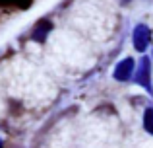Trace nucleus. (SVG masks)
I'll use <instances>...</instances> for the list:
<instances>
[{
  "instance_id": "39448f33",
  "label": "nucleus",
  "mask_w": 153,
  "mask_h": 148,
  "mask_svg": "<svg viewBox=\"0 0 153 148\" xmlns=\"http://www.w3.org/2000/svg\"><path fill=\"white\" fill-rule=\"evenodd\" d=\"M143 127H146L147 133L153 134V109L146 111V115H143Z\"/></svg>"
},
{
  "instance_id": "20e7f679",
  "label": "nucleus",
  "mask_w": 153,
  "mask_h": 148,
  "mask_svg": "<svg viewBox=\"0 0 153 148\" xmlns=\"http://www.w3.org/2000/svg\"><path fill=\"white\" fill-rule=\"evenodd\" d=\"M51 29H52V23L49 22V20H41V22L35 26V29H33V39L35 41H45Z\"/></svg>"
},
{
  "instance_id": "423d86ee",
  "label": "nucleus",
  "mask_w": 153,
  "mask_h": 148,
  "mask_svg": "<svg viewBox=\"0 0 153 148\" xmlns=\"http://www.w3.org/2000/svg\"><path fill=\"white\" fill-rule=\"evenodd\" d=\"M0 148H2V140H0Z\"/></svg>"
},
{
  "instance_id": "7ed1b4c3",
  "label": "nucleus",
  "mask_w": 153,
  "mask_h": 148,
  "mask_svg": "<svg viewBox=\"0 0 153 148\" xmlns=\"http://www.w3.org/2000/svg\"><path fill=\"white\" fill-rule=\"evenodd\" d=\"M132 74H134V61H132V59L120 61V65L114 68V78L120 80V82H126Z\"/></svg>"
},
{
  "instance_id": "f03ea898",
  "label": "nucleus",
  "mask_w": 153,
  "mask_h": 148,
  "mask_svg": "<svg viewBox=\"0 0 153 148\" xmlns=\"http://www.w3.org/2000/svg\"><path fill=\"white\" fill-rule=\"evenodd\" d=\"M132 39H134V47L136 51H146L147 45L151 43V29L147 26H143V23H138V26L134 27V33H132Z\"/></svg>"
},
{
  "instance_id": "f257e3e1",
  "label": "nucleus",
  "mask_w": 153,
  "mask_h": 148,
  "mask_svg": "<svg viewBox=\"0 0 153 148\" xmlns=\"http://www.w3.org/2000/svg\"><path fill=\"white\" fill-rule=\"evenodd\" d=\"M134 82L140 84L142 88H146L147 92H153V86H151V62L147 57H143L140 61L138 68H136V76H134Z\"/></svg>"
},
{
  "instance_id": "0eeeda50",
  "label": "nucleus",
  "mask_w": 153,
  "mask_h": 148,
  "mask_svg": "<svg viewBox=\"0 0 153 148\" xmlns=\"http://www.w3.org/2000/svg\"><path fill=\"white\" fill-rule=\"evenodd\" d=\"M122 2H128V0H122Z\"/></svg>"
}]
</instances>
